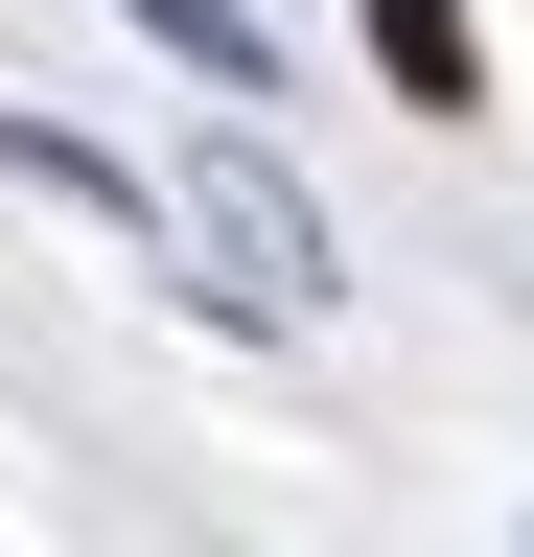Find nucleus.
Masks as SVG:
<instances>
[{"mask_svg": "<svg viewBox=\"0 0 534 557\" xmlns=\"http://www.w3.org/2000/svg\"><path fill=\"white\" fill-rule=\"evenodd\" d=\"M163 209L210 233V302H233V325H325V209L256 163V139H186V186H163Z\"/></svg>", "mask_w": 534, "mask_h": 557, "instance_id": "obj_1", "label": "nucleus"}, {"mask_svg": "<svg viewBox=\"0 0 534 557\" xmlns=\"http://www.w3.org/2000/svg\"><path fill=\"white\" fill-rule=\"evenodd\" d=\"M372 70L419 116H488V24H464V0H372Z\"/></svg>", "mask_w": 534, "mask_h": 557, "instance_id": "obj_2", "label": "nucleus"}, {"mask_svg": "<svg viewBox=\"0 0 534 557\" xmlns=\"http://www.w3.org/2000/svg\"><path fill=\"white\" fill-rule=\"evenodd\" d=\"M0 186H47V209H116V233H140V186H116L94 139H47V116H0Z\"/></svg>", "mask_w": 534, "mask_h": 557, "instance_id": "obj_3", "label": "nucleus"}, {"mask_svg": "<svg viewBox=\"0 0 534 557\" xmlns=\"http://www.w3.org/2000/svg\"><path fill=\"white\" fill-rule=\"evenodd\" d=\"M140 24H163L186 70H210V94H256V24H233V0H140Z\"/></svg>", "mask_w": 534, "mask_h": 557, "instance_id": "obj_4", "label": "nucleus"}]
</instances>
